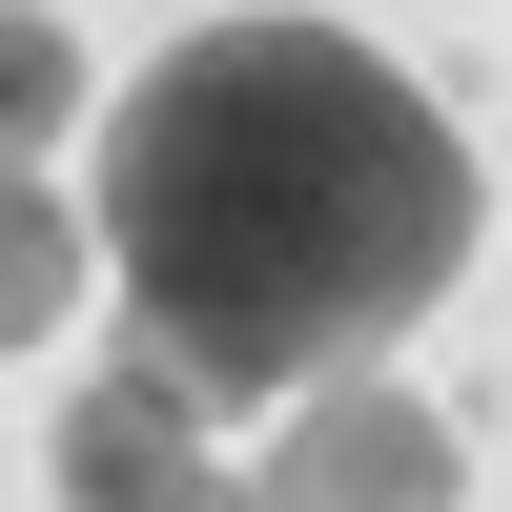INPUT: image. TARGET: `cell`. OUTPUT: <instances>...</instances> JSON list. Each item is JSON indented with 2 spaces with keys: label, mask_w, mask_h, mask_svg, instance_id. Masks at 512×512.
Returning a JSON list of instances; mask_svg holds the SVG:
<instances>
[{
  "label": "cell",
  "mask_w": 512,
  "mask_h": 512,
  "mask_svg": "<svg viewBox=\"0 0 512 512\" xmlns=\"http://www.w3.org/2000/svg\"><path fill=\"white\" fill-rule=\"evenodd\" d=\"M82 287H103V226H82V205L41 185V164H0V369H21L41 328L82 308Z\"/></svg>",
  "instance_id": "cell-4"
},
{
  "label": "cell",
  "mask_w": 512,
  "mask_h": 512,
  "mask_svg": "<svg viewBox=\"0 0 512 512\" xmlns=\"http://www.w3.org/2000/svg\"><path fill=\"white\" fill-rule=\"evenodd\" d=\"M451 431L390 390V369H328L287 390V431H246V512H451Z\"/></svg>",
  "instance_id": "cell-2"
},
{
  "label": "cell",
  "mask_w": 512,
  "mask_h": 512,
  "mask_svg": "<svg viewBox=\"0 0 512 512\" xmlns=\"http://www.w3.org/2000/svg\"><path fill=\"white\" fill-rule=\"evenodd\" d=\"M205 410L226 390L123 328V369H82V410H62V512H246V472L205 451Z\"/></svg>",
  "instance_id": "cell-3"
},
{
  "label": "cell",
  "mask_w": 512,
  "mask_h": 512,
  "mask_svg": "<svg viewBox=\"0 0 512 512\" xmlns=\"http://www.w3.org/2000/svg\"><path fill=\"white\" fill-rule=\"evenodd\" d=\"M103 287L205 390H328L390 369L472 267V144L431 82L369 62L349 21H185L103 103Z\"/></svg>",
  "instance_id": "cell-1"
},
{
  "label": "cell",
  "mask_w": 512,
  "mask_h": 512,
  "mask_svg": "<svg viewBox=\"0 0 512 512\" xmlns=\"http://www.w3.org/2000/svg\"><path fill=\"white\" fill-rule=\"evenodd\" d=\"M62 103H103V82H82V41L41 21V0H0V164H41V123Z\"/></svg>",
  "instance_id": "cell-5"
}]
</instances>
